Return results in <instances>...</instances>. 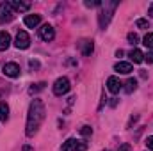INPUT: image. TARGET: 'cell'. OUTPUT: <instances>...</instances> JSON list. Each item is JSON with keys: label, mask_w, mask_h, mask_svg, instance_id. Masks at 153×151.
<instances>
[{"label": "cell", "mask_w": 153, "mask_h": 151, "mask_svg": "<svg viewBox=\"0 0 153 151\" xmlns=\"http://www.w3.org/2000/svg\"><path fill=\"white\" fill-rule=\"evenodd\" d=\"M39 38L43 39V41H46V43H48V41H52V39L55 38V30H53V27H52V25H48V23H46V25H43V27L39 29Z\"/></svg>", "instance_id": "7"}, {"label": "cell", "mask_w": 153, "mask_h": 151, "mask_svg": "<svg viewBox=\"0 0 153 151\" xmlns=\"http://www.w3.org/2000/svg\"><path fill=\"white\" fill-rule=\"evenodd\" d=\"M114 71L121 73V75H128V73H132V64H130V62H123V61H119V62H116Z\"/></svg>", "instance_id": "12"}, {"label": "cell", "mask_w": 153, "mask_h": 151, "mask_svg": "<svg viewBox=\"0 0 153 151\" xmlns=\"http://www.w3.org/2000/svg\"><path fill=\"white\" fill-rule=\"evenodd\" d=\"M128 41H130L132 44H137V43H139V36L134 34V32H130V34H128Z\"/></svg>", "instance_id": "23"}, {"label": "cell", "mask_w": 153, "mask_h": 151, "mask_svg": "<svg viewBox=\"0 0 153 151\" xmlns=\"http://www.w3.org/2000/svg\"><path fill=\"white\" fill-rule=\"evenodd\" d=\"M105 151H109V150H105Z\"/></svg>", "instance_id": "30"}, {"label": "cell", "mask_w": 153, "mask_h": 151, "mask_svg": "<svg viewBox=\"0 0 153 151\" xmlns=\"http://www.w3.org/2000/svg\"><path fill=\"white\" fill-rule=\"evenodd\" d=\"M13 20H14V11H13L11 4L9 2H2L0 4V21L2 23H9Z\"/></svg>", "instance_id": "4"}, {"label": "cell", "mask_w": 153, "mask_h": 151, "mask_svg": "<svg viewBox=\"0 0 153 151\" xmlns=\"http://www.w3.org/2000/svg\"><path fill=\"white\" fill-rule=\"evenodd\" d=\"M45 119V105L41 100H32L30 107H29V115H27V128H25V133L27 137H32L36 135Z\"/></svg>", "instance_id": "1"}, {"label": "cell", "mask_w": 153, "mask_h": 151, "mask_svg": "<svg viewBox=\"0 0 153 151\" xmlns=\"http://www.w3.org/2000/svg\"><path fill=\"white\" fill-rule=\"evenodd\" d=\"M9 4H11V7H13L14 13H27V11L30 9V2H18V0H13V2H9Z\"/></svg>", "instance_id": "10"}, {"label": "cell", "mask_w": 153, "mask_h": 151, "mask_svg": "<svg viewBox=\"0 0 153 151\" xmlns=\"http://www.w3.org/2000/svg\"><path fill=\"white\" fill-rule=\"evenodd\" d=\"M117 151H130V146H128V144H123V146H121Z\"/></svg>", "instance_id": "27"}, {"label": "cell", "mask_w": 153, "mask_h": 151, "mask_svg": "<svg viewBox=\"0 0 153 151\" xmlns=\"http://www.w3.org/2000/svg\"><path fill=\"white\" fill-rule=\"evenodd\" d=\"M143 44H144L146 48H150V50H152V48H153V34H146L144 39H143Z\"/></svg>", "instance_id": "19"}, {"label": "cell", "mask_w": 153, "mask_h": 151, "mask_svg": "<svg viewBox=\"0 0 153 151\" xmlns=\"http://www.w3.org/2000/svg\"><path fill=\"white\" fill-rule=\"evenodd\" d=\"M4 75L9 76V78H16V76H20V66L16 64V62H7V64H4Z\"/></svg>", "instance_id": "6"}, {"label": "cell", "mask_w": 153, "mask_h": 151, "mask_svg": "<svg viewBox=\"0 0 153 151\" xmlns=\"http://www.w3.org/2000/svg\"><path fill=\"white\" fill-rule=\"evenodd\" d=\"M78 48H80V52H82V55H91L93 53V50H94V44H93V41H89V39H84V41H80L78 43Z\"/></svg>", "instance_id": "11"}, {"label": "cell", "mask_w": 153, "mask_h": 151, "mask_svg": "<svg viewBox=\"0 0 153 151\" xmlns=\"http://www.w3.org/2000/svg\"><path fill=\"white\" fill-rule=\"evenodd\" d=\"M14 46H16L18 50H27V48L30 46V38H29V34H27L25 30H20V32L16 34Z\"/></svg>", "instance_id": "5"}, {"label": "cell", "mask_w": 153, "mask_h": 151, "mask_svg": "<svg viewBox=\"0 0 153 151\" xmlns=\"http://www.w3.org/2000/svg\"><path fill=\"white\" fill-rule=\"evenodd\" d=\"M9 46H11V36H9L5 30H2V32H0V52L7 50Z\"/></svg>", "instance_id": "13"}, {"label": "cell", "mask_w": 153, "mask_h": 151, "mask_svg": "<svg viewBox=\"0 0 153 151\" xmlns=\"http://www.w3.org/2000/svg\"><path fill=\"white\" fill-rule=\"evenodd\" d=\"M130 59H132L135 64H141V62L144 61V53H143L141 50H137V48H135V50H132V52H130Z\"/></svg>", "instance_id": "14"}, {"label": "cell", "mask_w": 153, "mask_h": 151, "mask_svg": "<svg viewBox=\"0 0 153 151\" xmlns=\"http://www.w3.org/2000/svg\"><path fill=\"white\" fill-rule=\"evenodd\" d=\"M144 144H146V148H148V150H152V151H153V137H148Z\"/></svg>", "instance_id": "25"}, {"label": "cell", "mask_w": 153, "mask_h": 151, "mask_svg": "<svg viewBox=\"0 0 153 151\" xmlns=\"http://www.w3.org/2000/svg\"><path fill=\"white\" fill-rule=\"evenodd\" d=\"M7 119H9V107H7V103L0 101V121L5 123Z\"/></svg>", "instance_id": "15"}, {"label": "cell", "mask_w": 153, "mask_h": 151, "mask_svg": "<svg viewBox=\"0 0 153 151\" xmlns=\"http://www.w3.org/2000/svg\"><path fill=\"white\" fill-rule=\"evenodd\" d=\"M80 135H84V137H91V135H93V128L87 126V124L82 126V128H80Z\"/></svg>", "instance_id": "20"}, {"label": "cell", "mask_w": 153, "mask_h": 151, "mask_svg": "<svg viewBox=\"0 0 153 151\" xmlns=\"http://www.w3.org/2000/svg\"><path fill=\"white\" fill-rule=\"evenodd\" d=\"M45 82H39V84H32L30 87H29V94H38L39 91H43L45 89Z\"/></svg>", "instance_id": "17"}, {"label": "cell", "mask_w": 153, "mask_h": 151, "mask_svg": "<svg viewBox=\"0 0 153 151\" xmlns=\"http://www.w3.org/2000/svg\"><path fill=\"white\" fill-rule=\"evenodd\" d=\"M94 5H102V2H89V0H85V7H94Z\"/></svg>", "instance_id": "26"}, {"label": "cell", "mask_w": 153, "mask_h": 151, "mask_svg": "<svg viewBox=\"0 0 153 151\" xmlns=\"http://www.w3.org/2000/svg\"><path fill=\"white\" fill-rule=\"evenodd\" d=\"M148 14H150V16H152V18H153V4H152V5H150V9H148Z\"/></svg>", "instance_id": "28"}, {"label": "cell", "mask_w": 153, "mask_h": 151, "mask_svg": "<svg viewBox=\"0 0 153 151\" xmlns=\"http://www.w3.org/2000/svg\"><path fill=\"white\" fill-rule=\"evenodd\" d=\"M144 61L150 62V64H153V52H148V53L144 55Z\"/></svg>", "instance_id": "24"}, {"label": "cell", "mask_w": 153, "mask_h": 151, "mask_svg": "<svg viewBox=\"0 0 153 151\" xmlns=\"http://www.w3.org/2000/svg\"><path fill=\"white\" fill-rule=\"evenodd\" d=\"M23 23H25V27H29V29H36L39 23H41V16H39V14H27V16L23 18Z\"/></svg>", "instance_id": "9"}, {"label": "cell", "mask_w": 153, "mask_h": 151, "mask_svg": "<svg viewBox=\"0 0 153 151\" xmlns=\"http://www.w3.org/2000/svg\"><path fill=\"white\" fill-rule=\"evenodd\" d=\"M75 146H76V139H68L62 144V150L61 151H75Z\"/></svg>", "instance_id": "18"}, {"label": "cell", "mask_w": 153, "mask_h": 151, "mask_svg": "<svg viewBox=\"0 0 153 151\" xmlns=\"http://www.w3.org/2000/svg\"><path fill=\"white\" fill-rule=\"evenodd\" d=\"M23 151H32V148H29V146H25V148H23Z\"/></svg>", "instance_id": "29"}, {"label": "cell", "mask_w": 153, "mask_h": 151, "mask_svg": "<svg viewBox=\"0 0 153 151\" xmlns=\"http://www.w3.org/2000/svg\"><path fill=\"white\" fill-rule=\"evenodd\" d=\"M70 80L66 78V76H61V78H57L55 80V84H53V94L55 96H62V94H66L68 91H70Z\"/></svg>", "instance_id": "3"}, {"label": "cell", "mask_w": 153, "mask_h": 151, "mask_svg": "<svg viewBox=\"0 0 153 151\" xmlns=\"http://www.w3.org/2000/svg\"><path fill=\"white\" fill-rule=\"evenodd\" d=\"M87 150V144L84 141H76V146H75V151H85Z\"/></svg>", "instance_id": "22"}, {"label": "cell", "mask_w": 153, "mask_h": 151, "mask_svg": "<svg viewBox=\"0 0 153 151\" xmlns=\"http://www.w3.org/2000/svg\"><path fill=\"white\" fill-rule=\"evenodd\" d=\"M117 7V2H103L102 4V11L98 14V23H100V29H105L112 18V13Z\"/></svg>", "instance_id": "2"}, {"label": "cell", "mask_w": 153, "mask_h": 151, "mask_svg": "<svg viewBox=\"0 0 153 151\" xmlns=\"http://www.w3.org/2000/svg\"><path fill=\"white\" fill-rule=\"evenodd\" d=\"M135 89H137V80L135 78H128L126 84H125V91L126 93H134Z\"/></svg>", "instance_id": "16"}, {"label": "cell", "mask_w": 153, "mask_h": 151, "mask_svg": "<svg viewBox=\"0 0 153 151\" xmlns=\"http://www.w3.org/2000/svg\"><path fill=\"white\" fill-rule=\"evenodd\" d=\"M135 25H137L139 29H148V20H144V18H139V20L135 21Z\"/></svg>", "instance_id": "21"}, {"label": "cell", "mask_w": 153, "mask_h": 151, "mask_svg": "<svg viewBox=\"0 0 153 151\" xmlns=\"http://www.w3.org/2000/svg\"><path fill=\"white\" fill-rule=\"evenodd\" d=\"M107 89H109V93L117 94V93L123 89V84L119 82L117 76H109V78H107Z\"/></svg>", "instance_id": "8"}]
</instances>
